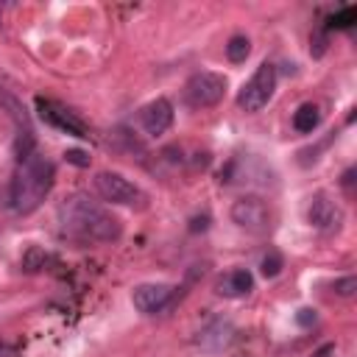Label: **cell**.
<instances>
[{
  "label": "cell",
  "instance_id": "21",
  "mask_svg": "<svg viewBox=\"0 0 357 357\" xmlns=\"http://www.w3.org/2000/svg\"><path fill=\"white\" fill-rule=\"evenodd\" d=\"M209 229V215H195L192 220H190V231H206Z\"/></svg>",
  "mask_w": 357,
  "mask_h": 357
},
{
  "label": "cell",
  "instance_id": "4",
  "mask_svg": "<svg viewBox=\"0 0 357 357\" xmlns=\"http://www.w3.org/2000/svg\"><path fill=\"white\" fill-rule=\"evenodd\" d=\"M223 95H226V75L212 73V70L192 73L184 84V100L192 109H209V106L220 103Z\"/></svg>",
  "mask_w": 357,
  "mask_h": 357
},
{
  "label": "cell",
  "instance_id": "17",
  "mask_svg": "<svg viewBox=\"0 0 357 357\" xmlns=\"http://www.w3.org/2000/svg\"><path fill=\"white\" fill-rule=\"evenodd\" d=\"M354 22H357L354 6H346V8H340V11H335V14L329 17V28H351Z\"/></svg>",
  "mask_w": 357,
  "mask_h": 357
},
{
  "label": "cell",
  "instance_id": "18",
  "mask_svg": "<svg viewBox=\"0 0 357 357\" xmlns=\"http://www.w3.org/2000/svg\"><path fill=\"white\" fill-rule=\"evenodd\" d=\"M332 290L337 293V296H343V298H351L354 296V290H357V276H340V279H335V284H332Z\"/></svg>",
  "mask_w": 357,
  "mask_h": 357
},
{
  "label": "cell",
  "instance_id": "10",
  "mask_svg": "<svg viewBox=\"0 0 357 357\" xmlns=\"http://www.w3.org/2000/svg\"><path fill=\"white\" fill-rule=\"evenodd\" d=\"M340 220H343V215H340V209L329 201V195L315 192L312 201H310V206H307V223H310L312 229H318V231H335V229L340 226Z\"/></svg>",
  "mask_w": 357,
  "mask_h": 357
},
{
  "label": "cell",
  "instance_id": "16",
  "mask_svg": "<svg viewBox=\"0 0 357 357\" xmlns=\"http://www.w3.org/2000/svg\"><path fill=\"white\" fill-rule=\"evenodd\" d=\"M284 268V259H282V254L279 251H268L262 259H259V271H262V276L265 279H273V276H279V271Z\"/></svg>",
  "mask_w": 357,
  "mask_h": 357
},
{
  "label": "cell",
  "instance_id": "20",
  "mask_svg": "<svg viewBox=\"0 0 357 357\" xmlns=\"http://www.w3.org/2000/svg\"><path fill=\"white\" fill-rule=\"evenodd\" d=\"M318 321V315H315V310H310V307H301L298 312H296V324L298 326H312Z\"/></svg>",
  "mask_w": 357,
  "mask_h": 357
},
{
  "label": "cell",
  "instance_id": "15",
  "mask_svg": "<svg viewBox=\"0 0 357 357\" xmlns=\"http://www.w3.org/2000/svg\"><path fill=\"white\" fill-rule=\"evenodd\" d=\"M248 53H251V42H248V36L237 33V36L229 39V45H226V56H229V61L240 64V61L248 59Z\"/></svg>",
  "mask_w": 357,
  "mask_h": 357
},
{
  "label": "cell",
  "instance_id": "9",
  "mask_svg": "<svg viewBox=\"0 0 357 357\" xmlns=\"http://www.w3.org/2000/svg\"><path fill=\"white\" fill-rule=\"evenodd\" d=\"M139 126L148 137H162L173 126V103L167 98H156L139 109Z\"/></svg>",
  "mask_w": 357,
  "mask_h": 357
},
{
  "label": "cell",
  "instance_id": "14",
  "mask_svg": "<svg viewBox=\"0 0 357 357\" xmlns=\"http://www.w3.org/2000/svg\"><path fill=\"white\" fill-rule=\"evenodd\" d=\"M47 262H50V254H47L45 248H39V245H31V248L22 254V271H28V273L42 271Z\"/></svg>",
  "mask_w": 357,
  "mask_h": 357
},
{
  "label": "cell",
  "instance_id": "19",
  "mask_svg": "<svg viewBox=\"0 0 357 357\" xmlns=\"http://www.w3.org/2000/svg\"><path fill=\"white\" fill-rule=\"evenodd\" d=\"M64 159H67L70 165H75V167H89V153L81 151V148H67V151H64Z\"/></svg>",
  "mask_w": 357,
  "mask_h": 357
},
{
  "label": "cell",
  "instance_id": "11",
  "mask_svg": "<svg viewBox=\"0 0 357 357\" xmlns=\"http://www.w3.org/2000/svg\"><path fill=\"white\" fill-rule=\"evenodd\" d=\"M231 337H234V326H231V321H226V318H215V321H209V324L198 332L195 343H198L204 351H223V349L231 343Z\"/></svg>",
  "mask_w": 357,
  "mask_h": 357
},
{
  "label": "cell",
  "instance_id": "22",
  "mask_svg": "<svg viewBox=\"0 0 357 357\" xmlns=\"http://www.w3.org/2000/svg\"><path fill=\"white\" fill-rule=\"evenodd\" d=\"M312 357H335V343H324L318 351H312Z\"/></svg>",
  "mask_w": 357,
  "mask_h": 357
},
{
  "label": "cell",
  "instance_id": "7",
  "mask_svg": "<svg viewBox=\"0 0 357 357\" xmlns=\"http://www.w3.org/2000/svg\"><path fill=\"white\" fill-rule=\"evenodd\" d=\"M36 112H39V117H42L47 126H53V128H59V131H64V134H73V137H81V139L89 137V128L84 126V120H81L75 112H70L67 106H61L59 100L36 98Z\"/></svg>",
  "mask_w": 357,
  "mask_h": 357
},
{
  "label": "cell",
  "instance_id": "13",
  "mask_svg": "<svg viewBox=\"0 0 357 357\" xmlns=\"http://www.w3.org/2000/svg\"><path fill=\"white\" fill-rule=\"evenodd\" d=\"M318 123H321V112L315 103H301L293 114V128L298 134H312L318 128Z\"/></svg>",
  "mask_w": 357,
  "mask_h": 357
},
{
  "label": "cell",
  "instance_id": "5",
  "mask_svg": "<svg viewBox=\"0 0 357 357\" xmlns=\"http://www.w3.org/2000/svg\"><path fill=\"white\" fill-rule=\"evenodd\" d=\"M229 215L248 234H268L271 226H273V212H271V206L259 195H240L231 204Z\"/></svg>",
  "mask_w": 357,
  "mask_h": 357
},
{
  "label": "cell",
  "instance_id": "6",
  "mask_svg": "<svg viewBox=\"0 0 357 357\" xmlns=\"http://www.w3.org/2000/svg\"><path fill=\"white\" fill-rule=\"evenodd\" d=\"M92 184H95V192H98L103 201H109V204L134 206V204H142V201H145L142 190H139L137 184H131L126 176H120V173H109V170L95 173Z\"/></svg>",
  "mask_w": 357,
  "mask_h": 357
},
{
  "label": "cell",
  "instance_id": "1",
  "mask_svg": "<svg viewBox=\"0 0 357 357\" xmlns=\"http://www.w3.org/2000/svg\"><path fill=\"white\" fill-rule=\"evenodd\" d=\"M53 181H56L53 162L33 151V153L17 159V170L3 184L0 201L6 209L17 212V215H31L53 190Z\"/></svg>",
  "mask_w": 357,
  "mask_h": 357
},
{
  "label": "cell",
  "instance_id": "3",
  "mask_svg": "<svg viewBox=\"0 0 357 357\" xmlns=\"http://www.w3.org/2000/svg\"><path fill=\"white\" fill-rule=\"evenodd\" d=\"M273 89H276V67L271 61H262L257 67V73L243 84V89L237 92V106L248 114L259 112L271 98H273Z\"/></svg>",
  "mask_w": 357,
  "mask_h": 357
},
{
  "label": "cell",
  "instance_id": "8",
  "mask_svg": "<svg viewBox=\"0 0 357 357\" xmlns=\"http://www.w3.org/2000/svg\"><path fill=\"white\" fill-rule=\"evenodd\" d=\"M131 301L139 312L156 315V312H165L176 304V287H170V284H139V287H134Z\"/></svg>",
  "mask_w": 357,
  "mask_h": 357
},
{
  "label": "cell",
  "instance_id": "2",
  "mask_svg": "<svg viewBox=\"0 0 357 357\" xmlns=\"http://www.w3.org/2000/svg\"><path fill=\"white\" fill-rule=\"evenodd\" d=\"M61 229L84 243H114L123 234V223L106 206L89 201L86 195H73L59 206Z\"/></svg>",
  "mask_w": 357,
  "mask_h": 357
},
{
  "label": "cell",
  "instance_id": "12",
  "mask_svg": "<svg viewBox=\"0 0 357 357\" xmlns=\"http://www.w3.org/2000/svg\"><path fill=\"white\" fill-rule=\"evenodd\" d=\"M254 290V276L251 271L245 268H234L229 273H223L218 282H215V293L223 296V298H243Z\"/></svg>",
  "mask_w": 357,
  "mask_h": 357
}]
</instances>
